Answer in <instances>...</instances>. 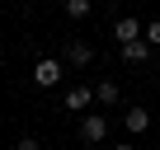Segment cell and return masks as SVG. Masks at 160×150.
Instances as JSON below:
<instances>
[{
	"mask_svg": "<svg viewBox=\"0 0 160 150\" xmlns=\"http://www.w3.org/2000/svg\"><path fill=\"white\" fill-rule=\"evenodd\" d=\"M108 136V117L104 113H85V117H80V141H85V145H99Z\"/></svg>",
	"mask_w": 160,
	"mask_h": 150,
	"instance_id": "cell-1",
	"label": "cell"
},
{
	"mask_svg": "<svg viewBox=\"0 0 160 150\" xmlns=\"http://www.w3.org/2000/svg\"><path fill=\"white\" fill-rule=\"evenodd\" d=\"M57 80H61V61H57V56H42V61L33 66V85H42V89H52Z\"/></svg>",
	"mask_w": 160,
	"mask_h": 150,
	"instance_id": "cell-2",
	"label": "cell"
},
{
	"mask_svg": "<svg viewBox=\"0 0 160 150\" xmlns=\"http://www.w3.org/2000/svg\"><path fill=\"white\" fill-rule=\"evenodd\" d=\"M113 38H118V47H127V42H141V38H146V28H137V19H132V14H122V19L113 24Z\"/></svg>",
	"mask_w": 160,
	"mask_h": 150,
	"instance_id": "cell-3",
	"label": "cell"
},
{
	"mask_svg": "<svg viewBox=\"0 0 160 150\" xmlns=\"http://www.w3.org/2000/svg\"><path fill=\"white\" fill-rule=\"evenodd\" d=\"M94 103V89L90 85H75V89H66V113H85Z\"/></svg>",
	"mask_w": 160,
	"mask_h": 150,
	"instance_id": "cell-4",
	"label": "cell"
},
{
	"mask_svg": "<svg viewBox=\"0 0 160 150\" xmlns=\"http://www.w3.org/2000/svg\"><path fill=\"white\" fill-rule=\"evenodd\" d=\"M118 56L127 61V66H141V61H151V42L141 38V42H127V47H118Z\"/></svg>",
	"mask_w": 160,
	"mask_h": 150,
	"instance_id": "cell-5",
	"label": "cell"
},
{
	"mask_svg": "<svg viewBox=\"0 0 160 150\" xmlns=\"http://www.w3.org/2000/svg\"><path fill=\"white\" fill-rule=\"evenodd\" d=\"M122 127H127L132 136H141V131L151 127V113H146V108H127V113H122Z\"/></svg>",
	"mask_w": 160,
	"mask_h": 150,
	"instance_id": "cell-6",
	"label": "cell"
},
{
	"mask_svg": "<svg viewBox=\"0 0 160 150\" xmlns=\"http://www.w3.org/2000/svg\"><path fill=\"white\" fill-rule=\"evenodd\" d=\"M66 61H71V66H90V61H94V47H90V42H71V47H66Z\"/></svg>",
	"mask_w": 160,
	"mask_h": 150,
	"instance_id": "cell-7",
	"label": "cell"
},
{
	"mask_svg": "<svg viewBox=\"0 0 160 150\" xmlns=\"http://www.w3.org/2000/svg\"><path fill=\"white\" fill-rule=\"evenodd\" d=\"M94 99H99V103L108 108V103H118V99H122V89H118L113 80H99V85H94Z\"/></svg>",
	"mask_w": 160,
	"mask_h": 150,
	"instance_id": "cell-8",
	"label": "cell"
},
{
	"mask_svg": "<svg viewBox=\"0 0 160 150\" xmlns=\"http://www.w3.org/2000/svg\"><path fill=\"white\" fill-rule=\"evenodd\" d=\"M90 10H94V0H66V14L71 19H90Z\"/></svg>",
	"mask_w": 160,
	"mask_h": 150,
	"instance_id": "cell-9",
	"label": "cell"
},
{
	"mask_svg": "<svg viewBox=\"0 0 160 150\" xmlns=\"http://www.w3.org/2000/svg\"><path fill=\"white\" fill-rule=\"evenodd\" d=\"M146 42H151V47H160V19H151V24H146Z\"/></svg>",
	"mask_w": 160,
	"mask_h": 150,
	"instance_id": "cell-10",
	"label": "cell"
},
{
	"mask_svg": "<svg viewBox=\"0 0 160 150\" xmlns=\"http://www.w3.org/2000/svg\"><path fill=\"white\" fill-rule=\"evenodd\" d=\"M14 150H42V145H38V141H33V136H24V141H19V145H14Z\"/></svg>",
	"mask_w": 160,
	"mask_h": 150,
	"instance_id": "cell-11",
	"label": "cell"
},
{
	"mask_svg": "<svg viewBox=\"0 0 160 150\" xmlns=\"http://www.w3.org/2000/svg\"><path fill=\"white\" fill-rule=\"evenodd\" d=\"M113 150H132V145H127V141H118V145H113Z\"/></svg>",
	"mask_w": 160,
	"mask_h": 150,
	"instance_id": "cell-12",
	"label": "cell"
}]
</instances>
